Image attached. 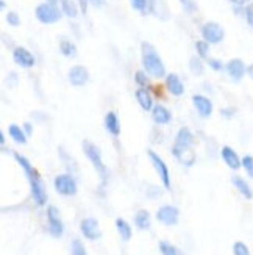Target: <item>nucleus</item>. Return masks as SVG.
Here are the masks:
<instances>
[{"instance_id":"14","label":"nucleus","mask_w":253,"mask_h":255,"mask_svg":"<svg viewBox=\"0 0 253 255\" xmlns=\"http://www.w3.org/2000/svg\"><path fill=\"white\" fill-rule=\"evenodd\" d=\"M192 102L197 108V111L200 113L203 117H208L213 113V104L210 99H206L203 96H194L192 97Z\"/></svg>"},{"instance_id":"9","label":"nucleus","mask_w":253,"mask_h":255,"mask_svg":"<svg viewBox=\"0 0 253 255\" xmlns=\"http://www.w3.org/2000/svg\"><path fill=\"white\" fill-rule=\"evenodd\" d=\"M157 218L159 222L166 224V225H175L178 222V210L175 207H170V205L161 207L157 213Z\"/></svg>"},{"instance_id":"10","label":"nucleus","mask_w":253,"mask_h":255,"mask_svg":"<svg viewBox=\"0 0 253 255\" xmlns=\"http://www.w3.org/2000/svg\"><path fill=\"white\" fill-rule=\"evenodd\" d=\"M47 218H49V229H50V233L53 236H60L63 235V222L60 219V215H58V210L55 207H49L47 210Z\"/></svg>"},{"instance_id":"29","label":"nucleus","mask_w":253,"mask_h":255,"mask_svg":"<svg viewBox=\"0 0 253 255\" xmlns=\"http://www.w3.org/2000/svg\"><path fill=\"white\" fill-rule=\"evenodd\" d=\"M233 254L234 255H250L249 248L244 243H241V241L234 243V246H233Z\"/></svg>"},{"instance_id":"25","label":"nucleus","mask_w":253,"mask_h":255,"mask_svg":"<svg viewBox=\"0 0 253 255\" xmlns=\"http://www.w3.org/2000/svg\"><path fill=\"white\" fill-rule=\"evenodd\" d=\"M10 136L16 143H19V144H25L27 143V136H25L24 130L21 129V127H17V125H11L10 127Z\"/></svg>"},{"instance_id":"37","label":"nucleus","mask_w":253,"mask_h":255,"mask_svg":"<svg viewBox=\"0 0 253 255\" xmlns=\"http://www.w3.org/2000/svg\"><path fill=\"white\" fill-rule=\"evenodd\" d=\"M246 14H247V21H249V24L253 27V5H250V6L247 8Z\"/></svg>"},{"instance_id":"6","label":"nucleus","mask_w":253,"mask_h":255,"mask_svg":"<svg viewBox=\"0 0 253 255\" xmlns=\"http://www.w3.org/2000/svg\"><path fill=\"white\" fill-rule=\"evenodd\" d=\"M55 188L60 194L64 196H72L77 193V183L69 174H63L55 179Z\"/></svg>"},{"instance_id":"24","label":"nucleus","mask_w":253,"mask_h":255,"mask_svg":"<svg viewBox=\"0 0 253 255\" xmlns=\"http://www.w3.org/2000/svg\"><path fill=\"white\" fill-rule=\"evenodd\" d=\"M60 49H61L63 55H66V57H75L77 55V47L74 45V42H70L67 39H61Z\"/></svg>"},{"instance_id":"19","label":"nucleus","mask_w":253,"mask_h":255,"mask_svg":"<svg viewBox=\"0 0 253 255\" xmlns=\"http://www.w3.org/2000/svg\"><path fill=\"white\" fill-rule=\"evenodd\" d=\"M231 182H233V185L238 188V191L239 193L246 197V199H252L253 197V191H252V188L249 186V183L244 179H241V177H238V176H234L233 179H231Z\"/></svg>"},{"instance_id":"33","label":"nucleus","mask_w":253,"mask_h":255,"mask_svg":"<svg viewBox=\"0 0 253 255\" xmlns=\"http://www.w3.org/2000/svg\"><path fill=\"white\" fill-rule=\"evenodd\" d=\"M195 47L198 50V55H200V57H208V42L206 41H198L195 44Z\"/></svg>"},{"instance_id":"43","label":"nucleus","mask_w":253,"mask_h":255,"mask_svg":"<svg viewBox=\"0 0 253 255\" xmlns=\"http://www.w3.org/2000/svg\"><path fill=\"white\" fill-rule=\"evenodd\" d=\"M0 143H2V146L5 144V136H3V133H0Z\"/></svg>"},{"instance_id":"42","label":"nucleus","mask_w":253,"mask_h":255,"mask_svg":"<svg viewBox=\"0 0 253 255\" xmlns=\"http://www.w3.org/2000/svg\"><path fill=\"white\" fill-rule=\"evenodd\" d=\"M91 2H93L94 5H97V6H100V5L103 3V0H91Z\"/></svg>"},{"instance_id":"3","label":"nucleus","mask_w":253,"mask_h":255,"mask_svg":"<svg viewBox=\"0 0 253 255\" xmlns=\"http://www.w3.org/2000/svg\"><path fill=\"white\" fill-rule=\"evenodd\" d=\"M142 65L146 68V71L153 77H162L166 74V69L157 50L152 47L150 44L144 42L142 44Z\"/></svg>"},{"instance_id":"2","label":"nucleus","mask_w":253,"mask_h":255,"mask_svg":"<svg viewBox=\"0 0 253 255\" xmlns=\"http://www.w3.org/2000/svg\"><path fill=\"white\" fill-rule=\"evenodd\" d=\"M191 144H192V133L188 127L180 129L175 146H174V155L186 166H191L194 163V153L191 152Z\"/></svg>"},{"instance_id":"18","label":"nucleus","mask_w":253,"mask_h":255,"mask_svg":"<svg viewBox=\"0 0 253 255\" xmlns=\"http://www.w3.org/2000/svg\"><path fill=\"white\" fill-rule=\"evenodd\" d=\"M105 127H106V130L110 132L111 135L117 136L121 132V125H119V121H117V116L116 113L110 111L106 116H105Z\"/></svg>"},{"instance_id":"32","label":"nucleus","mask_w":253,"mask_h":255,"mask_svg":"<svg viewBox=\"0 0 253 255\" xmlns=\"http://www.w3.org/2000/svg\"><path fill=\"white\" fill-rule=\"evenodd\" d=\"M189 66H191V71L194 72V74H197V75H200L202 72H203V66H202V63H200V60H198V58H191Z\"/></svg>"},{"instance_id":"5","label":"nucleus","mask_w":253,"mask_h":255,"mask_svg":"<svg viewBox=\"0 0 253 255\" xmlns=\"http://www.w3.org/2000/svg\"><path fill=\"white\" fill-rule=\"evenodd\" d=\"M36 17L44 24H53V22L60 21L61 13L58 8L53 6L52 3H42L36 8Z\"/></svg>"},{"instance_id":"1","label":"nucleus","mask_w":253,"mask_h":255,"mask_svg":"<svg viewBox=\"0 0 253 255\" xmlns=\"http://www.w3.org/2000/svg\"><path fill=\"white\" fill-rule=\"evenodd\" d=\"M14 158L22 166V169L25 171L27 177H29V180H30L32 194H33V199L36 200V204H38V205H44V204H46L47 194H46V189H44V185H42V182H41V179L38 176V172L33 169V166L30 165V161L27 160L25 157H22L21 153L14 152Z\"/></svg>"},{"instance_id":"21","label":"nucleus","mask_w":253,"mask_h":255,"mask_svg":"<svg viewBox=\"0 0 253 255\" xmlns=\"http://www.w3.org/2000/svg\"><path fill=\"white\" fill-rule=\"evenodd\" d=\"M134 224H136V227L141 230L149 229V227H150V215H149V212H146V210L138 212L136 216H134Z\"/></svg>"},{"instance_id":"23","label":"nucleus","mask_w":253,"mask_h":255,"mask_svg":"<svg viewBox=\"0 0 253 255\" xmlns=\"http://www.w3.org/2000/svg\"><path fill=\"white\" fill-rule=\"evenodd\" d=\"M116 227H117V230H119V233H121V238L122 240H125V241H128L130 238H131V227L126 224L124 219H117L116 221Z\"/></svg>"},{"instance_id":"30","label":"nucleus","mask_w":253,"mask_h":255,"mask_svg":"<svg viewBox=\"0 0 253 255\" xmlns=\"http://www.w3.org/2000/svg\"><path fill=\"white\" fill-rule=\"evenodd\" d=\"M72 255H86L85 246L81 244V241H78V240L72 241Z\"/></svg>"},{"instance_id":"38","label":"nucleus","mask_w":253,"mask_h":255,"mask_svg":"<svg viewBox=\"0 0 253 255\" xmlns=\"http://www.w3.org/2000/svg\"><path fill=\"white\" fill-rule=\"evenodd\" d=\"M210 66H211L214 71H221V69H222V63L218 61V60H210Z\"/></svg>"},{"instance_id":"15","label":"nucleus","mask_w":253,"mask_h":255,"mask_svg":"<svg viewBox=\"0 0 253 255\" xmlns=\"http://www.w3.org/2000/svg\"><path fill=\"white\" fill-rule=\"evenodd\" d=\"M227 72L233 80H241L246 74V66L241 60H231L227 65Z\"/></svg>"},{"instance_id":"13","label":"nucleus","mask_w":253,"mask_h":255,"mask_svg":"<svg viewBox=\"0 0 253 255\" xmlns=\"http://www.w3.org/2000/svg\"><path fill=\"white\" fill-rule=\"evenodd\" d=\"M13 57H14V61L17 63V65L22 66V68H32L34 65L33 55L29 50H25L24 47H17L13 53Z\"/></svg>"},{"instance_id":"44","label":"nucleus","mask_w":253,"mask_h":255,"mask_svg":"<svg viewBox=\"0 0 253 255\" xmlns=\"http://www.w3.org/2000/svg\"><path fill=\"white\" fill-rule=\"evenodd\" d=\"M249 75H250V77L253 78V65H252V66L249 68Z\"/></svg>"},{"instance_id":"4","label":"nucleus","mask_w":253,"mask_h":255,"mask_svg":"<svg viewBox=\"0 0 253 255\" xmlns=\"http://www.w3.org/2000/svg\"><path fill=\"white\" fill-rule=\"evenodd\" d=\"M83 150L86 153V157L91 160L93 163V166L95 168V171L98 172V176L102 177V182L105 183L106 179H108V171L103 165V161H102V155H100V150H98L94 144H91L89 141H83Z\"/></svg>"},{"instance_id":"36","label":"nucleus","mask_w":253,"mask_h":255,"mask_svg":"<svg viewBox=\"0 0 253 255\" xmlns=\"http://www.w3.org/2000/svg\"><path fill=\"white\" fill-rule=\"evenodd\" d=\"M6 21L10 22L11 25H17V24H19V17H17V14H16V13H8Z\"/></svg>"},{"instance_id":"40","label":"nucleus","mask_w":253,"mask_h":255,"mask_svg":"<svg viewBox=\"0 0 253 255\" xmlns=\"http://www.w3.org/2000/svg\"><path fill=\"white\" fill-rule=\"evenodd\" d=\"M80 2H81V10H83V13L86 11V2H88V0H80Z\"/></svg>"},{"instance_id":"12","label":"nucleus","mask_w":253,"mask_h":255,"mask_svg":"<svg viewBox=\"0 0 253 255\" xmlns=\"http://www.w3.org/2000/svg\"><path fill=\"white\" fill-rule=\"evenodd\" d=\"M88 78H89V74H88L86 68H83V66H74V68L70 69V72H69L70 83L75 85V86L85 85L86 81H88Z\"/></svg>"},{"instance_id":"28","label":"nucleus","mask_w":253,"mask_h":255,"mask_svg":"<svg viewBox=\"0 0 253 255\" xmlns=\"http://www.w3.org/2000/svg\"><path fill=\"white\" fill-rule=\"evenodd\" d=\"M63 10H64V13L69 17L77 16V8H75V3L72 2V0H63Z\"/></svg>"},{"instance_id":"16","label":"nucleus","mask_w":253,"mask_h":255,"mask_svg":"<svg viewBox=\"0 0 253 255\" xmlns=\"http://www.w3.org/2000/svg\"><path fill=\"white\" fill-rule=\"evenodd\" d=\"M222 158L231 169H239V166L242 165V161L239 160L238 153L234 152L231 147H223L222 149Z\"/></svg>"},{"instance_id":"11","label":"nucleus","mask_w":253,"mask_h":255,"mask_svg":"<svg viewBox=\"0 0 253 255\" xmlns=\"http://www.w3.org/2000/svg\"><path fill=\"white\" fill-rule=\"evenodd\" d=\"M81 232H83V235L88 240H97V238H100V235H102L97 221L91 219V218H88V219L81 222Z\"/></svg>"},{"instance_id":"20","label":"nucleus","mask_w":253,"mask_h":255,"mask_svg":"<svg viewBox=\"0 0 253 255\" xmlns=\"http://www.w3.org/2000/svg\"><path fill=\"white\" fill-rule=\"evenodd\" d=\"M153 119L158 124H167L170 121V113L167 108H164L162 105H157L153 108Z\"/></svg>"},{"instance_id":"39","label":"nucleus","mask_w":253,"mask_h":255,"mask_svg":"<svg viewBox=\"0 0 253 255\" xmlns=\"http://www.w3.org/2000/svg\"><path fill=\"white\" fill-rule=\"evenodd\" d=\"M230 2H233V3H236V5H244V3H247L249 0H230Z\"/></svg>"},{"instance_id":"41","label":"nucleus","mask_w":253,"mask_h":255,"mask_svg":"<svg viewBox=\"0 0 253 255\" xmlns=\"http://www.w3.org/2000/svg\"><path fill=\"white\" fill-rule=\"evenodd\" d=\"M25 132H27V135L32 133V127H30V124H25Z\"/></svg>"},{"instance_id":"31","label":"nucleus","mask_w":253,"mask_h":255,"mask_svg":"<svg viewBox=\"0 0 253 255\" xmlns=\"http://www.w3.org/2000/svg\"><path fill=\"white\" fill-rule=\"evenodd\" d=\"M242 166L247 171V174L250 177H253V157L252 155H247V157L242 158Z\"/></svg>"},{"instance_id":"7","label":"nucleus","mask_w":253,"mask_h":255,"mask_svg":"<svg viewBox=\"0 0 253 255\" xmlns=\"http://www.w3.org/2000/svg\"><path fill=\"white\" fill-rule=\"evenodd\" d=\"M149 157H150V161L153 163V166H155L158 176L162 180V185H164L166 188H170V177H169V169L166 166V163L162 161L158 153H155L153 150H149Z\"/></svg>"},{"instance_id":"17","label":"nucleus","mask_w":253,"mask_h":255,"mask_svg":"<svg viewBox=\"0 0 253 255\" xmlns=\"http://www.w3.org/2000/svg\"><path fill=\"white\" fill-rule=\"evenodd\" d=\"M166 85H167V89H169L174 96H182L183 91H185L183 83L180 81L178 75H175V74L167 75V78H166Z\"/></svg>"},{"instance_id":"35","label":"nucleus","mask_w":253,"mask_h":255,"mask_svg":"<svg viewBox=\"0 0 253 255\" xmlns=\"http://www.w3.org/2000/svg\"><path fill=\"white\" fill-rule=\"evenodd\" d=\"M131 5L136 8V10H144L147 5V0H131Z\"/></svg>"},{"instance_id":"45","label":"nucleus","mask_w":253,"mask_h":255,"mask_svg":"<svg viewBox=\"0 0 253 255\" xmlns=\"http://www.w3.org/2000/svg\"><path fill=\"white\" fill-rule=\"evenodd\" d=\"M49 2H50V3H53V2H55V0H49Z\"/></svg>"},{"instance_id":"27","label":"nucleus","mask_w":253,"mask_h":255,"mask_svg":"<svg viewBox=\"0 0 253 255\" xmlns=\"http://www.w3.org/2000/svg\"><path fill=\"white\" fill-rule=\"evenodd\" d=\"M159 251L162 255H182V252H180L175 246H172L170 243H166V241L159 243Z\"/></svg>"},{"instance_id":"8","label":"nucleus","mask_w":253,"mask_h":255,"mask_svg":"<svg viewBox=\"0 0 253 255\" xmlns=\"http://www.w3.org/2000/svg\"><path fill=\"white\" fill-rule=\"evenodd\" d=\"M202 35H203V38L206 42H221L223 39V30H222V27L218 25V24H214V22H208L203 25V29H202Z\"/></svg>"},{"instance_id":"22","label":"nucleus","mask_w":253,"mask_h":255,"mask_svg":"<svg viewBox=\"0 0 253 255\" xmlns=\"http://www.w3.org/2000/svg\"><path fill=\"white\" fill-rule=\"evenodd\" d=\"M136 99H138L139 105H141L146 111L152 108V99H150V96H149V93H147L146 89H138V91H136Z\"/></svg>"},{"instance_id":"34","label":"nucleus","mask_w":253,"mask_h":255,"mask_svg":"<svg viewBox=\"0 0 253 255\" xmlns=\"http://www.w3.org/2000/svg\"><path fill=\"white\" fill-rule=\"evenodd\" d=\"M134 78H136V83H138L139 86H146V85L149 83V80H147L146 74H144L142 71H138L136 75H134Z\"/></svg>"},{"instance_id":"26","label":"nucleus","mask_w":253,"mask_h":255,"mask_svg":"<svg viewBox=\"0 0 253 255\" xmlns=\"http://www.w3.org/2000/svg\"><path fill=\"white\" fill-rule=\"evenodd\" d=\"M152 11H153V14H157L158 17H161V19H166L164 13H167V8H166V5H164L162 0H153V2H152Z\"/></svg>"}]
</instances>
